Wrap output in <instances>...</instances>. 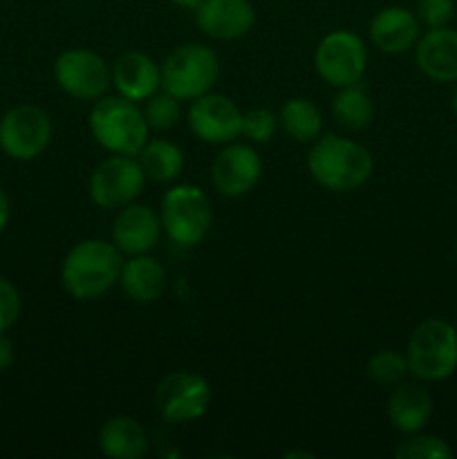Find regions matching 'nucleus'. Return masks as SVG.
I'll list each match as a JSON object with an SVG mask.
<instances>
[{
	"label": "nucleus",
	"mask_w": 457,
	"mask_h": 459,
	"mask_svg": "<svg viewBox=\"0 0 457 459\" xmlns=\"http://www.w3.org/2000/svg\"><path fill=\"white\" fill-rule=\"evenodd\" d=\"M408 372H410L408 357L397 352V350H379L375 357H370V361L366 366V375L379 385L401 384Z\"/></svg>",
	"instance_id": "25"
},
{
	"label": "nucleus",
	"mask_w": 457,
	"mask_h": 459,
	"mask_svg": "<svg viewBox=\"0 0 457 459\" xmlns=\"http://www.w3.org/2000/svg\"><path fill=\"white\" fill-rule=\"evenodd\" d=\"M397 459H451L453 448L444 442L442 437L435 435H419L412 433L406 442L394 448Z\"/></svg>",
	"instance_id": "27"
},
{
	"label": "nucleus",
	"mask_w": 457,
	"mask_h": 459,
	"mask_svg": "<svg viewBox=\"0 0 457 459\" xmlns=\"http://www.w3.org/2000/svg\"><path fill=\"white\" fill-rule=\"evenodd\" d=\"M112 88L134 103H143L161 90V65L143 52H124L110 65Z\"/></svg>",
	"instance_id": "16"
},
{
	"label": "nucleus",
	"mask_w": 457,
	"mask_h": 459,
	"mask_svg": "<svg viewBox=\"0 0 457 459\" xmlns=\"http://www.w3.org/2000/svg\"><path fill=\"white\" fill-rule=\"evenodd\" d=\"M408 368L421 381H444L457 370V327L442 318L419 323L408 341Z\"/></svg>",
	"instance_id": "6"
},
{
	"label": "nucleus",
	"mask_w": 457,
	"mask_h": 459,
	"mask_svg": "<svg viewBox=\"0 0 457 459\" xmlns=\"http://www.w3.org/2000/svg\"><path fill=\"white\" fill-rule=\"evenodd\" d=\"M119 285L133 303L148 305L164 296L166 287H168V273H166L164 264L152 258L151 254L130 255L121 267Z\"/></svg>",
	"instance_id": "19"
},
{
	"label": "nucleus",
	"mask_w": 457,
	"mask_h": 459,
	"mask_svg": "<svg viewBox=\"0 0 457 459\" xmlns=\"http://www.w3.org/2000/svg\"><path fill=\"white\" fill-rule=\"evenodd\" d=\"M455 327H457V318H455Z\"/></svg>",
	"instance_id": "35"
},
{
	"label": "nucleus",
	"mask_w": 457,
	"mask_h": 459,
	"mask_svg": "<svg viewBox=\"0 0 457 459\" xmlns=\"http://www.w3.org/2000/svg\"><path fill=\"white\" fill-rule=\"evenodd\" d=\"M367 48L358 34L349 30H336L323 36L314 52L316 74L332 88L358 83L366 74Z\"/></svg>",
	"instance_id": "8"
},
{
	"label": "nucleus",
	"mask_w": 457,
	"mask_h": 459,
	"mask_svg": "<svg viewBox=\"0 0 457 459\" xmlns=\"http://www.w3.org/2000/svg\"><path fill=\"white\" fill-rule=\"evenodd\" d=\"M146 182V173L137 157L110 152V157L99 161L90 175L88 193L99 209L119 211L139 200Z\"/></svg>",
	"instance_id": "7"
},
{
	"label": "nucleus",
	"mask_w": 457,
	"mask_h": 459,
	"mask_svg": "<svg viewBox=\"0 0 457 459\" xmlns=\"http://www.w3.org/2000/svg\"><path fill=\"white\" fill-rule=\"evenodd\" d=\"M280 119L269 108H251L242 112V137L254 143H267L276 137Z\"/></svg>",
	"instance_id": "28"
},
{
	"label": "nucleus",
	"mask_w": 457,
	"mask_h": 459,
	"mask_svg": "<svg viewBox=\"0 0 457 459\" xmlns=\"http://www.w3.org/2000/svg\"><path fill=\"white\" fill-rule=\"evenodd\" d=\"M88 124L94 142L112 155L137 157L143 143L151 139L148 137L151 128L139 103L121 94L116 97L103 94L101 99H97L90 110Z\"/></svg>",
	"instance_id": "3"
},
{
	"label": "nucleus",
	"mask_w": 457,
	"mask_h": 459,
	"mask_svg": "<svg viewBox=\"0 0 457 459\" xmlns=\"http://www.w3.org/2000/svg\"><path fill=\"white\" fill-rule=\"evenodd\" d=\"M211 399L209 381L195 372L166 375L155 388V408L170 424H186L204 417Z\"/></svg>",
	"instance_id": "11"
},
{
	"label": "nucleus",
	"mask_w": 457,
	"mask_h": 459,
	"mask_svg": "<svg viewBox=\"0 0 457 459\" xmlns=\"http://www.w3.org/2000/svg\"><path fill=\"white\" fill-rule=\"evenodd\" d=\"M278 119H280L282 130L289 134V139L298 143L316 142L323 133V115L312 99L294 97L285 101Z\"/></svg>",
	"instance_id": "24"
},
{
	"label": "nucleus",
	"mask_w": 457,
	"mask_h": 459,
	"mask_svg": "<svg viewBox=\"0 0 457 459\" xmlns=\"http://www.w3.org/2000/svg\"><path fill=\"white\" fill-rule=\"evenodd\" d=\"M99 448L110 459H142L148 453V435L134 417H110L99 430Z\"/></svg>",
	"instance_id": "21"
},
{
	"label": "nucleus",
	"mask_w": 457,
	"mask_h": 459,
	"mask_svg": "<svg viewBox=\"0 0 457 459\" xmlns=\"http://www.w3.org/2000/svg\"><path fill=\"white\" fill-rule=\"evenodd\" d=\"M455 16V0H417V18L428 30L448 27Z\"/></svg>",
	"instance_id": "29"
},
{
	"label": "nucleus",
	"mask_w": 457,
	"mask_h": 459,
	"mask_svg": "<svg viewBox=\"0 0 457 459\" xmlns=\"http://www.w3.org/2000/svg\"><path fill=\"white\" fill-rule=\"evenodd\" d=\"M137 160L146 173V179L157 184L175 182L184 170L182 148L168 139H148Z\"/></svg>",
	"instance_id": "22"
},
{
	"label": "nucleus",
	"mask_w": 457,
	"mask_h": 459,
	"mask_svg": "<svg viewBox=\"0 0 457 459\" xmlns=\"http://www.w3.org/2000/svg\"><path fill=\"white\" fill-rule=\"evenodd\" d=\"M332 115L348 130L367 128L375 117V103H372L366 85L358 81V83L336 90L334 99H332Z\"/></svg>",
	"instance_id": "23"
},
{
	"label": "nucleus",
	"mask_w": 457,
	"mask_h": 459,
	"mask_svg": "<svg viewBox=\"0 0 457 459\" xmlns=\"http://www.w3.org/2000/svg\"><path fill=\"white\" fill-rule=\"evenodd\" d=\"M415 61L428 79L439 83L457 81V31L448 27L426 31L415 45Z\"/></svg>",
	"instance_id": "17"
},
{
	"label": "nucleus",
	"mask_w": 457,
	"mask_h": 459,
	"mask_svg": "<svg viewBox=\"0 0 457 459\" xmlns=\"http://www.w3.org/2000/svg\"><path fill=\"white\" fill-rule=\"evenodd\" d=\"M52 119L39 106L12 108L0 119V148L16 161H31L47 151L52 142Z\"/></svg>",
	"instance_id": "9"
},
{
	"label": "nucleus",
	"mask_w": 457,
	"mask_h": 459,
	"mask_svg": "<svg viewBox=\"0 0 457 459\" xmlns=\"http://www.w3.org/2000/svg\"><path fill=\"white\" fill-rule=\"evenodd\" d=\"M195 22L213 40H237L255 25V9L249 0H202L195 7Z\"/></svg>",
	"instance_id": "15"
},
{
	"label": "nucleus",
	"mask_w": 457,
	"mask_h": 459,
	"mask_svg": "<svg viewBox=\"0 0 457 459\" xmlns=\"http://www.w3.org/2000/svg\"><path fill=\"white\" fill-rule=\"evenodd\" d=\"M121 267L124 254L112 245V240H81L63 258V290L74 300H97L119 285Z\"/></svg>",
	"instance_id": "1"
},
{
	"label": "nucleus",
	"mask_w": 457,
	"mask_h": 459,
	"mask_svg": "<svg viewBox=\"0 0 457 459\" xmlns=\"http://www.w3.org/2000/svg\"><path fill=\"white\" fill-rule=\"evenodd\" d=\"M218 79L220 58L206 45H182L161 63V90L177 97L179 101H195L213 92Z\"/></svg>",
	"instance_id": "4"
},
{
	"label": "nucleus",
	"mask_w": 457,
	"mask_h": 459,
	"mask_svg": "<svg viewBox=\"0 0 457 459\" xmlns=\"http://www.w3.org/2000/svg\"><path fill=\"white\" fill-rule=\"evenodd\" d=\"M9 215H12V202H9L7 193L0 188V233L7 229L9 224Z\"/></svg>",
	"instance_id": "32"
},
{
	"label": "nucleus",
	"mask_w": 457,
	"mask_h": 459,
	"mask_svg": "<svg viewBox=\"0 0 457 459\" xmlns=\"http://www.w3.org/2000/svg\"><path fill=\"white\" fill-rule=\"evenodd\" d=\"M161 238V220L148 204L124 206L112 222V245L124 255L151 254Z\"/></svg>",
	"instance_id": "14"
},
{
	"label": "nucleus",
	"mask_w": 457,
	"mask_h": 459,
	"mask_svg": "<svg viewBox=\"0 0 457 459\" xmlns=\"http://www.w3.org/2000/svg\"><path fill=\"white\" fill-rule=\"evenodd\" d=\"M188 130L200 142L224 146L242 137V110L233 99L209 92L195 99L188 108Z\"/></svg>",
	"instance_id": "12"
},
{
	"label": "nucleus",
	"mask_w": 457,
	"mask_h": 459,
	"mask_svg": "<svg viewBox=\"0 0 457 459\" xmlns=\"http://www.w3.org/2000/svg\"><path fill=\"white\" fill-rule=\"evenodd\" d=\"M54 79L67 97L97 101L110 90V65L97 52L85 48L65 49L54 61Z\"/></svg>",
	"instance_id": "10"
},
{
	"label": "nucleus",
	"mask_w": 457,
	"mask_h": 459,
	"mask_svg": "<svg viewBox=\"0 0 457 459\" xmlns=\"http://www.w3.org/2000/svg\"><path fill=\"white\" fill-rule=\"evenodd\" d=\"M453 112L457 115V88H455V92H453Z\"/></svg>",
	"instance_id": "34"
},
{
	"label": "nucleus",
	"mask_w": 457,
	"mask_h": 459,
	"mask_svg": "<svg viewBox=\"0 0 457 459\" xmlns=\"http://www.w3.org/2000/svg\"><path fill=\"white\" fill-rule=\"evenodd\" d=\"M419 18L406 7H384L370 21V40L379 52L403 54L419 40Z\"/></svg>",
	"instance_id": "18"
},
{
	"label": "nucleus",
	"mask_w": 457,
	"mask_h": 459,
	"mask_svg": "<svg viewBox=\"0 0 457 459\" xmlns=\"http://www.w3.org/2000/svg\"><path fill=\"white\" fill-rule=\"evenodd\" d=\"M143 117L148 121V128L151 130H170L177 126V121L182 119V106H179V99L173 97L166 90H157L151 99L143 101Z\"/></svg>",
	"instance_id": "26"
},
{
	"label": "nucleus",
	"mask_w": 457,
	"mask_h": 459,
	"mask_svg": "<svg viewBox=\"0 0 457 459\" xmlns=\"http://www.w3.org/2000/svg\"><path fill=\"white\" fill-rule=\"evenodd\" d=\"M160 220L161 231L177 247L188 249L200 245L213 222L209 195L200 186L177 184L161 197Z\"/></svg>",
	"instance_id": "5"
},
{
	"label": "nucleus",
	"mask_w": 457,
	"mask_h": 459,
	"mask_svg": "<svg viewBox=\"0 0 457 459\" xmlns=\"http://www.w3.org/2000/svg\"><path fill=\"white\" fill-rule=\"evenodd\" d=\"M263 175V160L249 143H224L211 164V182L224 197H242L254 191Z\"/></svg>",
	"instance_id": "13"
},
{
	"label": "nucleus",
	"mask_w": 457,
	"mask_h": 459,
	"mask_svg": "<svg viewBox=\"0 0 457 459\" xmlns=\"http://www.w3.org/2000/svg\"><path fill=\"white\" fill-rule=\"evenodd\" d=\"M21 309L22 300L18 290L13 287V282L0 276V334H4V332L16 325L18 316H21Z\"/></svg>",
	"instance_id": "30"
},
{
	"label": "nucleus",
	"mask_w": 457,
	"mask_h": 459,
	"mask_svg": "<svg viewBox=\"0 0 457 459\" xmlns=\"http://www.w3.org/2000/svg\"><path fill=\"white\" fill-rule=\"evenodd\" d=\"M170 3L179 4V7H186V9H195L202 0H170Z\"/></svg>",
	"instance_id": "33"
},
{
	"label": "nucleus",
	"mask_w": 457,
	"mask_h": 459,
	"mask_svg": "<svg viewBox=\"0 0 457 459\" xmlns=\"http://www.w3.org/2000/svg\"><path fill=\"white\" fill-rule=\"evenodd\" d=\"M13 359H16V348H13L12 339L4 334H0V372L9 370L13 363Z\"/></svg>",
	"instance_id": "31"
},
{
	"label": "nucleus",
	"mask_w": 457,
	"mask_h": 459,
	"mask_svg": "<svg viewBox=\"0 0 457 459\" xmlns=\"http://www.w3.org/2000/svg\"><path fill=\"white\" fill-rule=\"evenodd\" d=\"M307 170L314 182L332 193H352L375 173V157L363 143L339 134H323L312 142Z\"/></svg>",
	"instance_id": "2"
},
{
	"label": "nucleus",
	"mask_w": 457,
	"mask_h": 459,
	"mask_svg": "<svg viewBox=\"0 0 457 459\" xmlns=\"http://www.w3.org/2000/svg\"><path fill=\"white\" fill-rule=\"evenodd\" d=\"M433 417V397L419 384H397L388 399V420L399 433H421Z\"/></svg>",
	"instance_id": "20"
}]
</instances>
